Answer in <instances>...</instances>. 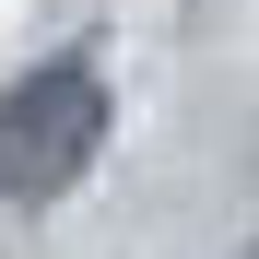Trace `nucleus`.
Returning a JSON list of instances; mask_svg holds the SVG:
<instances>
[{
    "label": "nucleus",
    "mask_w": 259,
    "mask_h": 259,
    "mask_svg": "<svg viewBox=\"0 0 259 259\" xmlns=\"http://www.w3.org/2000/svg\"><path fill=\"white\" fill-rule=\"evenodd\" d=\"M106 153V82L95 71H35L0 95V200H59L82 165Z\"/></svg>",
    "instance_id": "f257e3e1"
}]
</instances>
